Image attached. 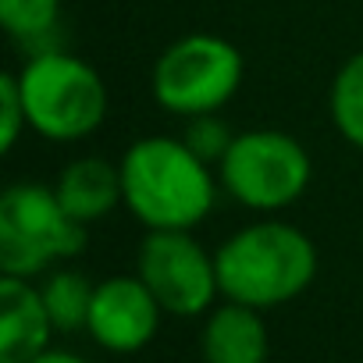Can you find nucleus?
I'll return each mask as SVG.
<instances>
[{
	"instance_id": "nucleus-5",
	"label": "nucleus",
	"mask_w": 363,
	"mask_h": 363,
	"mask_svg": "<svg viewBox=\"0 0 363 363\" xmlns=\"http://www.w3.org/2000/svg\"><path fill=\"white\" fill-rule=\"evenodd\" d=\"M221 189L246 211L274 214L292 207L313 178L306 146L281 128L235 132L228 153L218 164Z\"/></svg>"
},
{
	"instance_id": "nucleus-7",
	"label": "nucleus",
	"mask_w": 363,
	"mask_h": 363,
	"mask_svg": "<svg viewBox=\"0 0 363 363\" xmlns=\"http://www.w3.org/2000/svg\"><path fill=\"white\" fill-rule=\"evenodd\" d=\"M135 274L171 317H200L221 296L218 260L193 232H146L135 250Z\"/></svg>"
},
{
	"instance_id": "nucleus-6",
	"label": "nucleus",
	"mask_w": 363,
	"mask_h": 363,
	"mask_svg": "<svg viewBox=\"0 0 363 363\" xmlns=\"http://www.w3.org/2000/svg\"><path fill=\"white\" fill-rule=\"evenodd\" d=\"M242 54L214 33H193L167 43L153 65V100L178 118L218 114L242 86Z\"/></svg>"
},
{
	"instance_id": "nucleus-15",
	"label": "nucleus",
	"mask_w": 363,
	"mask_h": 363,
	"mask_svg": "<svg viewBox=\"0 0 363 363\" xmlns=\"http://www.w3.org/2000/svg\"><path fill=\"white\" fill-rule=\"evenodd\" d=\"M26 128H29V118H26V100H22V89H18V75L4 72L0 75V150L11 153Z\"/></svg>"
},
{
	"instance_id": "nucleus-13",
	"label": "nucleus",
	"mask_w": 363,
	"mask_h": 363,
	"mask_svg": "<svg viewBox=\"0 0 363 363\" xmlns=\"http://www.w3.org/2000/svg\"><path fill=\"white\" fill-rule=\"evenodd\" d=\"M328 111H331V125L338 128V135L363 150V50H356L331 79V93H328Z\"/></svg>"
},
{
	"instance_id": "nucleus-1",
	"label": "nucleus",
	"mask_w": 363,
	"mask_h": 363,
	"mask_svg": "<svg viewBox=\"0 0 363 363\" xmlns=\"http://www.w3.org/2000/svg\"><path fill=\"white\" fill-rule=\"evenodd\" d=\"M118 167L121 203L146 232H193L218 203L221 178L186 139H135Z\"/></svg>"
},
{
	"instance_id": "nucleus-2",
	"label": "nucleus",
	"mask_w": 363,
	"mask_h": 363,
	"mask_svg": "<svg viewBox=\"0 0 363 363\" xmlns=\"http://www.w3.org/2000/svg\"><path fill=\"white\" fill-rule=\"evenodd\" d=\"M221 296L253 310H271L303 296L317 278L313 239L285 221H257L228 235L218 253Z\"/></svg>"
},
{
	"instance_id": "nucleus-9",
	"label": "nucleus",
	"mask_w": 363,
	"mask_h": 363,
	"mask_svg": "<svg viewBox=\"0 0 363 363\" xmlns=\"http://www.w3.org/2000/svg\"><path fill=\"white\" fill-rule=\"evenodd\" d=\"M54 320L33 278H0V363H29L50 349Z\"/></svg>"
},
{
	"instance_id": "nucleus-14",
	"label": "nucleus",
	"mask_w": 363,
	"mask_h": 363,
	"mask_svg": "<svg viewBox=\"0 0 363 363\" xmlns=\"http://www.w3.org/2000/svg\"><path fill=\"white\" fill-rule=\"evenodd\" d=\"M61 18V0H0V26L18 43H40Z\"/></svg>"
},
{
	"instance_id": "nucleus-16",
	"label": "nucleus",
	"mask_w": 363,
	"mask_h": 363,
	"mask_svg": "<svg viewBox=\"0 0 363 363\" xmlns=\"http://www.w3.org/2000/svg\"><path fill=\"white\" fill-rule=\"evenodd\" d=\"M232 139H235V132L218 118V114H200V118H189V125H186V143L207 160V164H221V157L228 153V146H232Z\"/></svg>"
},
{
	"instance_id": "nucleus-11",
	"label": "nucleus",
	"mask_w": 363,
	"mask_h": 363,
	"mask_svg": "<svg viewBox=\"0 0 363 363\" xmlns=\"http://www.w3.org/2000/svg\"><path fill=\"white\" fill-rule=\"evenodd\" d=\"M54 193L75 221L93 225L121 203V167L107 157H75L57 174Z\"/></svg>"
},
{
	"instance_id": "nucleus-17",
	"label": "nucleus",
	"mask_w": 363,
	"mask_h": 363,
	"mask_svg": "<svg viewBox=\"0 0 363 363\" xmlns=\"http://www.w3.org/2000/svg\"><path fill=\"white\" fill-rule=\"evenodd\" d=\"M29 363H89V359L79 356V352H68V349H47V352H40Z\"/></svg>"
},
{
	"instance_id": "nucleus-8",
	"label": "nucleus",
	"mask_w": 363,
	"mask_h": 363,
	"mask_svg": "<svg viewBox=\"0 0 363 363\" xmlns=\"http://www.w3.org/2000/svg\"><path fill=\"white\" fill-rule=\"evenodd\" d=\"M160 303L139 274H114L96 281L86 331L107 352H139L160 328Z\"/></svg>"
},
{
	"instance_id": "nucleus-4",
	"label": "nucleus",
	"mask_w": 363,
	"mask_h": 363,
	"mask_svg": "<svg viewBox=\"0 0 363 363\" xmlns=\"http://www.w3.org/2000/svg\"><path fill=\"white\" fill-rule=\"evenodd\" d=\"M89 225L75 221L54 186L15 182L0 196V274L36 278L86 250Z\"/></svg>"
},
{
	"instance_id": "nucleus-10",
	"label": "nucleus",
	"mask_w": 363,
	"mask_h": 363,
	"mask_svg": "<svg viewBox=\"0 0 363 363\" xmlns=\"http://www.w3.org/2000/svg\"><path fill=\"white\" fill-rule=\"evenodd\" d=\"M267 324L260 310L225 299L214 306L200 331V352L207 363H267Z\"/></svg>"
},
{
	"instance_id": "nucleus-12",
	"label": "nucleus",
	"mask_w": 363,
	"mask_h": 363,
	"mask_svg": "<svg viewBox=\"0 0 363 363\" xmlns=\"http://www.w3.org/2000/svg\"><path fill=\"white\" fill-rule=\"evenodd\" d=\"M93 292H96V285L82 271H72V267L47 271V278L40 285V296L47 303V313H50L54 328L65 331V335L68 331H86Z\"/></svg>"
},
{
	"instance_id": "nucleus-3",
	"label": "nucleus",
	"mask_w": 363,
	"mask_h": 363,
	"mask_svg": "<svg viewBox=\"0 0 363 363\" xmlns=\"http://www.w3.org/2000/svg\"><path fill=\"white\" fill-rule=\"evenodd\" d=\"M15 75L29 132L50 143H79L104 125L111 107L107 82L82 57L61 47H40Z\"/></svg>"
}]
</instances>
